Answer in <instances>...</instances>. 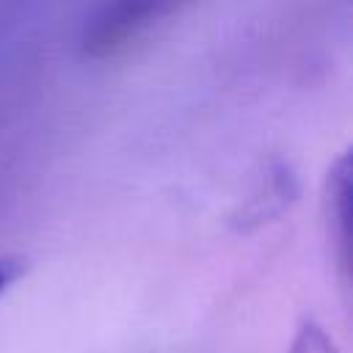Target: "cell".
Instances as JSON below:
<instances>
[{
	"label": "cell",
	"instance_id": "obj_1",
	"mask_svg": "<svg viewBox=\"0 0 353 353\" xmlns=\"http://www.w3.org/2000/svg\"><path fill=\"white\" fill-rule=\"evenodd\" d=\"M292 353H336V350H334V345L328 342V336H325L317 325L306 323V325L301 328V334L295 336Z\"/></svg>",
	"mask_w": 353,
	"mask_h": 353
},
{
	"label": "cell",
	"instance_id": "obj_2",
	"mask_svg": "<svg viewBox=\"0 0 353 353\" xmlns=\"http://www.w3.org/2000/svg\"><path fill=\"white\" fill-rule=\"evenodd\" d=\"M22 262L19 259H14V256H6V259H0V298L6 295V290L22 276Z\"/></svg>",
	"mask_w": 353,
	"mask_h": 353
}]
</instances>
